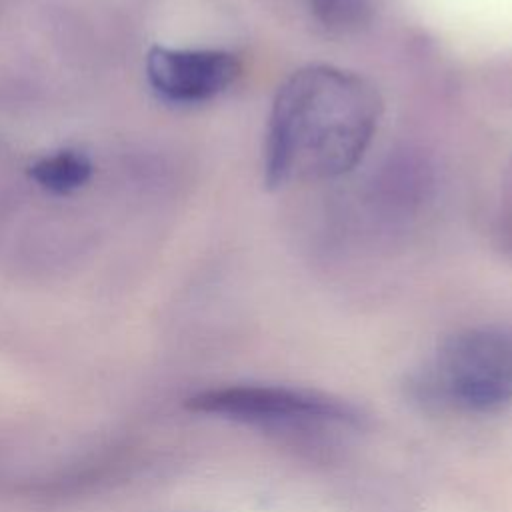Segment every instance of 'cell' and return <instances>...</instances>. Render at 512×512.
<instances>
[{"mask_svg":"<svg viewBox=\"0 0 512 512\" xmlns=\"http://www.w3.org/2000/svg\"><path fill=\"white\" fill-rule=\"evenodd\" d=\"M314 18L332 32H354L368 22V0H306Z\"/></svg>","mask_w":512,"mask_h":512,"instance_id":"obj_6","label":"cell"},{"mask_svg":"<svg viewBox=\"0 0 512 512\" xmlns=\"http://www.w3.org/2000/svg\"><path fill=\"white\" fill-rule=\"evenodd\" d=\"M232 52L214 48L152 46L146 76L156 94L174 104H200L228 90L240 76Z\"/></svg>","mask_w":512,"mask_h":512,"instance_id":"obj_4","label":"cell"},{"mask_svg":"<svg viewBox=\"0 0 512 512\" xmlns=\"http://www.w3.org/2000/svg\"><path fill=\"white\" fill-rule=\"evenodd\" d=\"M410 396L426 408L496 412L512 404V326L466 328L442 342L410 378Z\"/></svg>","mask_w":512,"mask_h":512,"instance_id":"obj_2","label":"cell"},{"mask_svg":"<svg viewBox=\"0 0 512 512\" xmlns=\"http://www.w3.org/2000/svg\"><path fill=\"white\" fill-rule=\"evenodd\" d=\"M30 178L48 192L68 194L84 186L92 176V162L80 150H58L38 158L30 170Z\"/></svg>","mask_w":512,"mask_h":512,"instance_id":"obj_5","label":"cell"},{"mask_svg":"<svg viewBox=\"0 0 512 512\" xmlns=\"http://www.w3.org/2000/svg\"><path fill=\"white\" fill-rule=\"evenodd\" d=\"M186 408L266 430L356 428L362 414L342 398L294 386L234 384L192 394Z\"/></svg>","mask_w":512,"mask_h":512,"instance_id":"obj_3","label":"cell"},{"mask_svg":"<svg viewBox=\"0 0 512 512\" xmlns=\"http://www.w3.org/2000/svg\"><path fill=\"white\" fill-rule=\"evenodd\" d=\"M506 234L510 236V242H512V178H510V184H508V198H506Z\"/></svg>","mask_w":512,"mask_h":512,"instance_id":"obj_7","label":"cell"},{"mask_svg":"<svg viewBox=\"0 0 512 512\" xmlns=\"http://www.w3.org/2000/svg\"><path fill=\"white\" fill-rule=\"evenodd\" d=\"M380 108L374 86L354 72L328 64L292 72L268 118L266 182L284 186L350 172L372 142Z\"/></svg>","mask_w":512,"mask_h":512,"instance_id":"obj_1","label":"cell"}]
</instances>
